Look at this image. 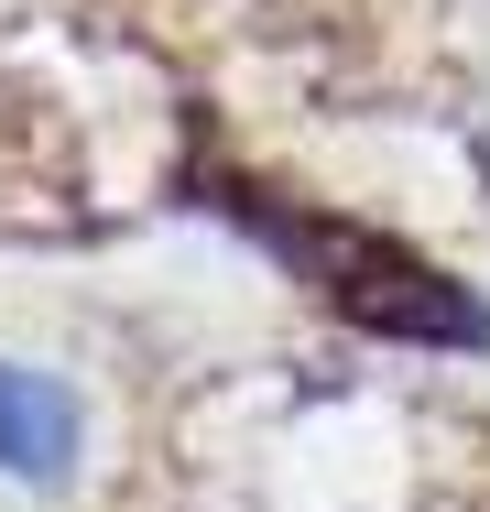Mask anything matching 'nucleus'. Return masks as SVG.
Here are the masks:
<instances>
[{
    "instance_id": "f257e3e1",
    "label": "nucleus",
    "mask_w": 490,
    "mask_h": 512,
    "mask_svg": "<svg viewBox=\"0 0 490 512\" xmlns=\"http://www.w3.org/2000/svg\"><path fill=\"white\" fill-rule=\"evenodd\" d=\"M207 197L229 207L294 284H316L327 306L349 316V327H371V338H436V349H480L490 338V316L469 306V284H447L425 251H403V240L360 229V218L284 207L273 186H251V175H207Z\"/></svg>"
},
{
    "instance_id": "f03ea898",
    "label": "nucleus",
    "mask_w": 490,
    "mask_h": 512,
    "mask_svg": "<svg viewBox=\"0 0 490 512\" xmlns=\"http://www.w3.org/2000/svg\"><path fill=\"white\" fill-rule=\"evenodd\" d=\"M0 469L11 480H44V491L77 469V404L44 371H11V360H0Z\"/></svg>"
}]
</instances>
